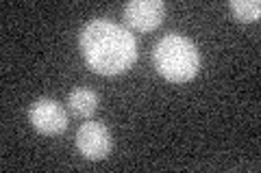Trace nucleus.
I'll use <instances>...</instances> for the list:
<instances>
[{
    "instance_id": "nucleus-1",
    "label": "nucleus",
    "mask_w": 261,
    "mask_h": 173,
    "mask_svg": "<svg viewBox=\"0 0 261 173\" xmlns=\"http://www.w3.org/2000/svg\"><path fill=\"white\" fill-rule=\"evenodd\" d=\"M81 54L100 76H120L137 61V41L130 30L109 20H94L81 30Z\"/></svg>"
},
{
    "instance_id": "nucleus-2",
    "label": "nucleus",
    "mask_w": 261,
    "mask_h": 173,
    "mask_svg": "<svg viewBox=\"0 0 261 173\" xmlns=\"http://www.w3.org/2000/svg\"><path fill=\"white\" fill-rule=\"evenodd\" d=\"M152 63L159 76L166 80L187 82L200 70V52L194 46V41L178 32H170L152 48Z\"/></svg>"
},
{
    "instance_id": "nucleus-3",
    "label": "nucleus",
    "mask_w": 261,
    "mask_h": 173,
    "mask_svg": "<svg viewBox=\"0 0 261 173\" xmlns=\"http://www.w3.org/2000/svg\"><path fill=\"white\" fill-rule=\"evenodd\" d=\"M29 121L39 134L55 136V134H61L68 128V113H65V109L57 100L39 97V100L31 104Z\"/></svg>"
},
{
    "instance_id": "nucleus-4",
    "label": "nucleus",
    "mask_w": 261,
    "mask_h": 173,
    "mask_svg": "<svg viewBox=\"0 0 261 173\" xmlns=\"http://www.w3.org/2000/svg\"><path fill=\"white\" fill-rule=\"evenodd\" d=\"M76 150L87 160H102L111 152V134L107 126L98 121H85L76 132Z\"/></svg>"
},
{
    "instance_id": "nucleus-5",
    "label": "nucleus",
    "mask_w": 261,
    "mask_h": 173,
    "mask_svg": "<svg viewBox=\"0 0 261 173\" xmlns=\"http://www.w3.org/2000/svg\"><path fill=\"white\" fill-rule=\"evenodd\" d=\"M166 7L159 0H130L124 7V20L130 28L140 32H150L163 22Z\"/></svg>"
},
{
    "instance_id": "nucleus-6",
    "label": "nucleus",
    "mask_w": 261,
    "mask_h": 173,
    "mask_svg": "<svg viewBox=\"0 0 261 173\" xmlns=\"http://www.w3.org/2000/svg\"><path fill=\"white\" fill-rule=\"evenodd\" d=\"M98 104H100V97H98L96 91H89V89H74L68 97V109L72 115L76 117L89 119L96 113Z\"/></svg>"
},
{
    "instance_id": "nucleus-7",
    "label": "nucleus",
    "mask_w": 261,
    "mask_h": 173,
    "mask_svg": "<svg viewBox=\"0 0 261 173\" xmlns=\"http://www.w3.org/2000/svg\"><path fill=\"white\" fill-rule=\"evenodd\" d=\"M231 11L240 22H257L261 18L259 0H231Z\"/></svg>"
}]
</instances>
